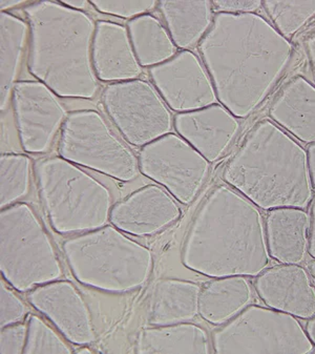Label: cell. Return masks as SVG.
I'll return each mask as SVG.
<instances>
[{
	"label": "cell",
	"instance_id": "obj_1",
	"mask_svg": "<svg viewBox=\"0 0 315 354\" xmlns=\"http://www.w3.org/2000/svg\"><path fill=\"white\" fill-rule=\"evenodd\" d=\"M218 100L236 118L251 116L269 96L294 46L256 13H218L198 46Z\"/></svg>",
	"mask_w": 315,
	"mask_h": 354
},
{
	"label": "cell",
	"instance_id": "obj_2",
	"mask_svg": "<svg viewBox=\"0 0 315 354\" xmlns=\"http://www.w3.org/2000/svg\"><path fill=\"white\" fill-rule=\"evenodd\" d=\"M271 260L260 208L226 183L215 186L189 226L182 264L207 278H256Z\"/></svg>",
	"mask_w": 315,
	"mask_h": 354
},
{
	"label": "cell",
	"instance_id": "obj_3",
	"mask_svg": "<svg viewBox=\"0 0 315 354\" xmlns=\"http://www.w3.org/2000/svg\"><path fill=\"white\" fill-rule=\"evenodd\" d=\"M222 177L264 212L306 209L314 196L307 149L270 119L254 125Z\"/></svg>",
	"mask_w": 315,
	"mask_h": 354
},
{
	"label": "cell",
	"instance_id": "obj_4",
	"mask_svg": "<svg viewBox=\"0 0 315 354\" xmlns=\"http://www.w3.org/2000/svg\"><path fill=\"white\" fill-rule=\"evenodd\" d=\"M30 26L28 70L60 98L93 99L99 92L93 66L97 22L57 1L24 8Z\"/></svg>",
	"mask_w": 315,
	"mask_h": 354
},
{
	"label": "cell",
	"instance_id": "obj_5",
	"mask_svg": "<svg viewBox=\"0 0 315 354\" xmlns=\"http://www.w3.org/2000/svg\"><path fill=\"white\" fill-rule=\"evenodd\" d=\"M62 250L73 277L104 292L138 290L153 271L151 250L112 224L70 236L62 243Z\"/></svg>",
	"mask_w": 315,
	"mask_h": 354
},
{
	"label": "cell",
	"instance_id": "obj_6",
	"mask_svg": "<svg viewBox=\"0 0 315 354\" xmlns=\"http://www.w3.org/2000/svg\"><path fill=\"white\" fill-rule=\"evenodd\" d=\"M35 173L42 207L58 234L75 236L108 225L114 201L100 180L60 156L38 160Z\"/></svg>",
	"mask_w": 315,
	"mask_h": 354
},
{
	"label": "cell",
	"instance_id": "obj_7",
	"mask_svg": "<svg viewBox=\"0 0 315 354\" xmlns=\"http://www.w3.org/2000/svg\"><path fill=\"white\" fill-rule=\"evenodd\" d=\"M0 272L21 293L64 278L55 244L37 212L24 202L0 212Z\"/></svg>",
	"mask_w": 315,
	"mask_h": 354
},
{
	"label": "cell",
	"instance_id": "obj_8",
	"mask_svg": "<svg viewBox=\"0 0 315 354\" xmlns=\"http://www.w3.org/2000/svg\"><path fill=\"white\" fill-rule=\"evenodd\" d=\"M211 344L218 354H308L315 348L298 317L254 304L216 329Z\"/></svg>",
	"mask_w": 315,
	"mask_h": 354
},
{
	"label": "cell",
	"instance_id": "obj_9",
	"mask_svg": "<svg viewBox=\"0 0 315 354\" xmlns=\"http://www.w3.org/2000/svg\"><path fill=\"white\" fill-rule=\"evenodd\" d=\"M58 153L79 167L118 181H134L140 174L138 157L117 137L98 111L68 114L60 133Z\"/></svg>",
	"mask_w": 315,
	"mask_h": 354
},
{
	"label": "cell",
	"instance_id": "obj_10",
	"mask_svg": "<svg viewBox=\"0 0 315 354\" xmlns=\"http://www.w3.org/2000/svg\"><path fill=\"white\" fill-rule=\"evenodd\" d=\"M102 104L131 145L143 147L175 129V116L157 88L143 79L110 84Z\"/></svg>",
	"mask_w": 315,
	"mask_h": 354
},
{
	"label": "cell",
	"instance_id": "obj_11",
	"mask_svg": "<svg viewBox=\"0 0 315 354\" xmlns=\"http://www.w3.org/2000/svg\"><path fill=\"white\" fill-rule=\"evenodd\" d=\"M138 159L140 174L184 205L195 202L211 169V163L175 133L141 147Z\"/></svg>",
	"mask_w": 315,
	"mask_h": 354
},
{
	"label": "cell",
	"instance_id": "obj_12",
	"mask_svg": "<svg viewBox=\"0 0 315 354\" xmlns=\"http://www.w3.org/2000/svg\"><path fill=\"white\" fill-rule=\"evenodd\" d=\"M60 97L38 80L18 81L12 93L16 127L24 153L50 151L70 113Z\"/></svg>",
	"mask_w": 315,
	"mask_h": 354
},
{
	"label": "cell",
	"instance_id": "obj_13",
	"mask_svg": "<svg viewBox=\"0 0 315 354\" xmlns=\"http://www.w3.org/2000/svg\"><path fill=\"white\" fill-rule=\"evenodd\" d=\"M149 77L169 109L177 114L219 102L205 64L193 50H181L169 62L149 68Z\"/></svg>",
	"mask_w": 315,
	"mask_h": 354
},
{
	"label": "cell",
	"instance_id": "obj_14",
	"mask_svg": "<svg viewBox=\"0 0 315 354\" xmlns=\"http://www.w3.org/2000/svg\"><path fill=\"white\" fill-rule=\"evenodd\" d=\"M30 305L46 317L72 345L86 347L96 341L90 307L70 281H52L28 292Z\"/></svg>",
	"mask_w": 315,
	"mask_h": 354
},
{
	"label": "cell",
	"instance_id": "obj_15",
	"mask_svg": "<svg viewBox=\"0 0 315 354\" xmlns=\"http://www.w3.org/2000/svg\"><path fill=\"white\" fill-rule=\"evenodd\" d=\"M182 216L179 202L162 186L144 185L114 204L110 222L131 236H155Z\"/></svg>",
	"mask_w": 315,
	"mask_h": 354
},
{
	"label": "cell",
	"instance_id": "obj_16",
	"mask_svg": "<svg viewBox=\"0 0 315 354\" xmlns=\"http://www.w3.org/2000/svg\"><path fill=\"white\" fill-rule=\"evenodd\" d=\"M254 289L265 306L306 321L315 315V286L300 264L268 267L256 277Z\"/></svg>",
	"mask_w": 315,
	"mask_h": 354
},
{
	"label": "cell",
	"instance_id": "obj_17",
	"mask_svg": "<svg viewBox=\"0 0 315 354\" xmlns=\"http://www.w3.org/2000/svg\"><path fill=\"white\" fill-rule=\"evenodd\" d=\"M241 122L221 103L175 116L178 135L195 147L210 163L223 158L234 142Z\"/></svg>",
	"mask_w": 315,
	"mask_h": 354
},
{
	"label": "cell",
	"instance_id": "obj_18",
	"mask_svg": "<svg viewBox=\"0 0 315 354\" xmlns=\"http://www.w3.org/2000/svg\"><path fill=\"white\" fill-rule=\"evenodd\" d=\"M93 66L102 82L117 84L140 79L143 68L137 58L127 26L98 20L92 50Z\"/></svg>",
	"mask_w": 315,
	"mask_h": 354
},
{
	"label": "cell",
	"instance_id": "obj_19",
	"mask_svg": "<svg viewBox=\"0 0 315 354\" xmlns=\"http://www.w3.org/2000/svg\"><path fill=\"white\" fill-rule=\"evenodd\" d=\"M269 117L298 142L315 143V84L303 76L292 78L272 102Z\"/></svg>",
	"mask_w": 315,
	"mask_h": 354
},
{
	"label": "cell",
	"instance_id": "obj_20",
	"mask_svg": "<svg viewBox=\"0 0 315 354\" xmlns=\"http://www.w3.org/2000/svg\"><path fill=\"white\" fill-rule=\"evenodd\" d=\"M310 214L303 208L267 212L266 238L272 260L280 264H302L309 254Z\"/></svg>",
	"mask_w": 315,
	"mask_h": 354
},
{
	"label": "cell",
	"instance_id": "obj_21",
	"mask_svg": "<svg viewBox=\"0 0 315 354\" xmlns=\"http://www.w3.org/2000/svg\"><path fill=\"white\" fill-rule=\"evenodd\" d=\"M202 286L182 279H161L151 293L149 324L151 326L191 322L199 315Z\"/></svg>",
	"mask_w": 315,
	"mask_h": 354
},
{
	"label": "cell",
	"instance_id": "obj_22",
	"mask_svg": "<svg viewBox=\"0 0 315 354\" xmlns=\"http://www.w3.org/2000/svg\"><path fill=\"white\" fill-rule=\"evenodd\" d=\"M136 352L140 354H209L213 351L207 330L191 322L151 326L137 337Z\"/></svg>",
	"mask_w": 315,
	"mask_h": 354
},
{
	"label": "cell",
	"instance_id": "obj_23",
	"mask_svg": "<svg viewBox=\"0 0 315 354\" xmlns=\"http://www.w3.org/2000/svg\"><path fill=\"white\" fill-rule=\"evenodd\" d=\"M252 299L254 289L248 277L216 278L202 287L199 315L220 327L249 306Z\"/></svg>",
	"mask_w": 315,
	"mask_h": 354
},
{
	"label": "cell",
	"instance_id": "obj_24",
	"mask_svg": "<svg viewBox=\"0 0 315 354\" xmlns=\"http://www.w3.org/2000/svg\"><path fill=\"white\" fill-rule=\"evenodd\" d=\"M30 42L29 22L9 12L0 13V110H7Z\"/></svg>",
	"mask_w": 315,
	"mask_h": 354
},
{
	"label": "cell",
	"instance_id": "obj_25",
	"mask_svg": "<svg viewBox=\"0 0 315 354\" xmlns=\"http://www.w3.org/2000/svg\"><path fill=\"white\" fill-rule=\"evenodd\" d=\"M158 8L173 42L181 50L199 46L215 18L211 1H160Z\"/></svg>",
	"mask_w": 315,
	"mask_h": 354
},
{
	"label": "cell",
	"instance_id": "obj_26",
	"mask_svg": "<svg viewBox=\"0 0 315 354\" xmlns=\"http://www.w3.org/2000/svg\"><path fill=\"white\" fill-rule=\"evenodd\" d=\"M127 30L143 68L164 64L179 53L166 26L153 14L129 20Z\"/></svg>",
	"mask_w": 315,
	"mask_h": 354
},
{
	"label": "cell",
	"instance_id": "obj_27",
	"mask_svg": "<svg viewBox=\"0 0 315 354\" xmlns=\"http://www.w3.org/2000/svg\"><path fill=\"white\" fill-rule=\"evenodd\" d=\"M32 159L26 153L0 155V208L19 203L31 192Z\"/></svg>",
	"mask_w": 315,
	"mask_h": 354
},
{
	"label": "cell",
	"instance_id": "obj_28",
	"mask_svg": "<svg viewBox=\"0 0 315 354\" xmlns=\"http://www.w3.org/2000/svg\"><path fill=\"white\" fill-rule=\"evenodd\" d=\"M272 26L290 40L315 18V1H262Z\"/></svg>",
	"mask_w": 315,
	"mask_h": 354
},
{
	"label": "cell",
	"instance_id": "obj_29",
	"mask_svg": "<svg viewBox=\"0 0 315 354\" xmlns=\"http://www.w3.org/2000/svg\"><path fill=\"white\" fill-rule=\"evenodd\" d=\"M28 335L23 354H70L75 352L72 344L37 315L26 317Z\"/></svg>",
	"mask_w": 315,
	"mask_h": 354
},
{
	"label": "cell",
	"instance_id": "obj_30",
	"mask_svg": "<svg viewBox=\"0 0 315 354\" xmlns=\"http://www.w3.org/2000/svg\"><path fill=\"white\" fill-rule=\"evenodd\" d=\"M92 7L100 13L115 17L134 19L139 16L149 14L151 10L158 7L157 1H113V0H92Z\"/></svg>",
	"mask_w": 315,
	"mask_h": 354
},
{
	"label": "cell",
	"instance_id": "obj_31",
	"mask_svg": "<svg viewBox=\"0 0 315 354\" xmlns=\"http://www.w3.org/2000/svg\"><path fill=\"white\" fill-rule=\"evenodd\" d=\"M8 285L3 279L0 280V328L23 322L29 315L26 303Z\"/></svg>",
	"mask_w": 315,
	"mask_h": 354
},
{
	"label": "cell",
	"instance_id": "obj_32",
	"mask_svg": "<svg viewBox=\"0 0 315 354\" xmlns=\"http://www.w3.org/2000/svg\"><path fill=\"white\" fill-rule=\"evenodd\" d=\"M26 335H28L26 321L3 327L0 331V353H23Z\"/></svg>",
	"mask_w": 315,
	"mask_h": 354
},
{
	"label": "cell",
	"instance_id": "obj_33",
	"mask_svg": "<svg viewBox=\"0 0 315 354\" xmlns=\"http://www.w3.org/2000/svg\"><path fill=\"white\" fill-rule=\"evenodd\" d=\"M216 13H256L262 8V1H211Z\"/></svg>",
	"mask_w": 315,
	"mask_h": 354
},
{
	"label": "cell",
	"instance_id": "obj_34",
	"mask_svg": "<svg viewBox=\"0 0 315 354\" xmlns=\"http://www.w3.org/2000/svg\"><path fill=\"white\" fill-rule=\"evenodd\" d=\"M305 50H306L307 58H308L309 66L315 82V31L311 33L305 39Z\"/></svg>",
	"mask_w": 315,
	"mask_h": 354
},
{
	"label": "cell",
	"instance_id": "obj_35",
	"mask_svg": "<svg viewBox=\"0 0 315 354\" xmlns=\"http://www.w3.org/2000/svg\"><path fill=\"white\" fill-rule=\"evenodd\" d=\"M310 239H309V256L315 259V198L310 209Z\"/></svg>",
	"mask_w": 315,
	"mask_h": 354
},
{
	"label": "cell",
	"instance_id": "obj_36",
	"mask_svg": "<svg viewBox=\"0 0 315 354\" xmlns=\"http://www.w3.org/2000/svg\"><path fill=\"white\" fill-rule=\"evenodd\" d=\"M307 153H308V165L309 171H310L311 183H312L313 189L315 190V143L309 145Z\"/></svg>",
	"mask_w": 315,
	"mask_h": 354
},
{
	"label": "cell",
	"instance_id": "obj_37",
	"mask_svg": "<svg viewBox=\"0 0 315 354\" xmlns=\"http://www.w3.org/2000/svg\"><path fill=\"white\" fill-rule=\"evenodd\" d=\"M64 6L70 8V9L78 10V11L86 12L90 7V1L86 0H64L61 1Z\"/></svg>",
	"mask_w": 315,
	"mask_h": 354
},
{
	"label": "cell",
	"instance_id": "obj_38",
	"mask_svg": "<svg viewBox=\"0 0 315 354\" xmlns=\"http://www.w3.org/2000/svg\"><path fill=\"white\" fill-rule=\"evenodd\" d=\"M307 335H308L309 339L312 342L313 345L315 347V315H313L310 319H307L306 327Z\"/></svg>",
	"mask_w": 315,
	"mask_h": 354
},
{
	"label": "cell",
	"instance_id": "obj_39",
	"mask_svg": "<svg viewBox=\"0 0 315 354\" xmlns=\"http://www.w3.org/2000/svg\"><path fill=\"white\" fill-rule=\"evenodd\" d=\"M22 3H23V1H19V0H16V1H6V0H3L0 3V9H1V12H8L9 10L22 5Z\"/></svg>",
	"mask_w": 315,
	"mask_h": 354
},
{
	"label": "cell",
	"instance_id": "obj_40",
	"mask_svg": "<svg viewBox=\"0 0 315 354\" xmlns=\"http://www.w3.org/2000/svg\"><path fill=\"white\" fill-rule=\"evenodd\" d=\"M308 271L309 274H310L311 279H312L313 284L315 286V259H313L310 263L308 264Z\"/></svg>",
	"mask_w": 315,
	"mask_h": 354
}]
</instances>
